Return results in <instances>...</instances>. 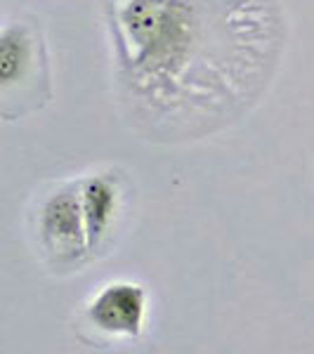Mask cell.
I'll use <instances>...</instances> for the list:
<instances>
[{
  "label": "cell",
  "mask_w": 314,
  "mask_h": 354,
  "mask_svg": "<svg viewBox=\"0 0 314 354\" xmlns=\"http://www.w3.org/2000/svg\"><path fill=\"white\" fill-rule=\"evenodd\" d=\"M149 317V293L130 279L107 281L85 305V322L111 340H137Z\"/></svg>",
  "instance_id": "cell-3"
},
{
  "label": "cell",
  "mask_w": 314,
  "mask_h": 354,
  "mask_svg": "<svg viewBox=\"0 0 314 354\" xmlns=\"http://www.w3.org/2000/svg\"><path fill=\"white\" fill-rule=\"evenodd\" d=\"M81 201L85 232H88L90 258H95L107 243L118 225L123 210V187L121 180L111 173H93L81 177Z\"/></svg>",
  "instance_id": "cell-4"
},
{
  "label": "cell",
  "mask_w": 314,
  "mask_h": 354,
  "mask_svg": "<svg viewBox=\"0 0 314 354\" xmlns=\"http://www.w3.org/2000/svg\"><path fill=\"white\" fill-rule=\"evenodd\" d=\"M38 245L53 267L68 270L90 260L85 232L81 180L62 182L38 205Z\"/></svg>",
  "instance_id": "cell-2"
},
{
  "label": "cell",
  "mask_w": 314,
  "mask_h": 354,
  "mask_svg": "<svg viewBox=\"0 0 314 354\" xmlns=\"http://www.w3.org/2000/svg\"><path fill=\"white\" fill-rule=\"evenodd\" d=\"M118 97L133 128L180 142L248 113L277 68V0H107Z\"/></svg>",
  "instance_id": "cell-1"
},
{
  "label": "cell",
  "mask_w": 314,
  "mask_h": 354,
  "mask_svg": "<svg viewBox=\"0 0 314 354\" xmlns=\"http://www.w3.org/2000/svg\"><path fill=\"white\" fill-rule=\"evenodd\" d=\"M38 50L33 28L26 24H5L0 33V88L8 100L17 85L33 78L38 68Z\"/></svg>",
  "instance_id": "cell-5"
}]
</instances>
